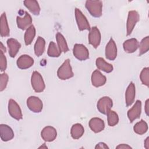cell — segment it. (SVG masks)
<instances>
[{
    "mask_svg": "<svg viewBox=\"0 0 149 149\" xmlns=\"http://www.w3.org/2000/svg\"><path fill=\"white\" fill-rule=\"evenodd\" d=\"M58 77L61 80H67L73 77L74 74L69 59H66L57 71Z\"/></svg>",
    "mask_w": 149,
    "mask_h": 149,
    "instance_id": "obj_1",
    "label": "cell"
},
{
    "mask_svg": "<svg viewBox=\"0 0 149 149\" xmlns=\"http://www.w3.org/2000/svg\"><path fill=\"white\" fill-rule=\"evenodd\" d=\"M85 6L87 10L93 17H99L102 15V1L88 0L86 1Z\"/></svg>",
    "mask_w": 149,
    "mask_h": 149,
    "instance_id": "obj_2",
    "label": "cell"
},
{
    "mask_svg": "<svg viewBox=\"0 0 149 149\" xmlns=\"http://www.w3.org/2000/svg\"><path fill=\"white\" fill-rule=\"evenodd\" d=\"M31 83L33 90L37 93L42 92L45 87L44 80L41 74L34 71L33 72L31 77Z\"/></svg>",
    "mask_w": 149,
    "mask_h": 149,
    "instance_id": "obj_3",
    "label": "cell"
},
{
    "mask_svg": "<svg viewBox=\"0 0 149 149\" xmlns=\"http://www.w3.org/2000/svg\"><path fill=\"white\" fill-rule=\"evenodd\" d=\"M140 16L139 13L136 10H130L128 13V17L126 23V31L127 36H129L136 23L139 21Z\"/></svg>",
    "mask_w": 149,
    "mask_h": 149,
    "instance_id": "obj_4",
    "label": "cell"
},
{
    "mask_svg": "<svg viewBox=\"0 0 149 149\" xmlns=\"http://www.w3.org/2000/svg\"><path fill=\"white\" fill-rule=\"evenodd\" d=\"M113 105V102L111 98L109 97H103L101 98L97 102V107L99 112L101 113L107 115V113L111 110Z\"/></svg>",
    "mask_w": 149,
    "mask_h": 149,
    "instance_id": "obj_5",
    "label": "cell"
},
{
    "mask_svg": "<svg viewBox=\"0 0 149 149\" xmlns=\"http://www.w3.org/2000/svg\"><path fill=\"white\" fill-rule=\"evenodd\" d=\"M73 54L79 61H85L89 58V52L83 44H76L73 49Z\"/></svg>",
    "mask_w": 149,
    "mask_h": 149,
    "instance_id": "obj_6",
    "label": "cell"
},
{
    "mask_svg": "<svg viewBox=\"0 0 149 149\" xmlns=\"http://www.w3.org/2000/svg\"><path fill=\"white\" fill-rule=\"evenodd\" d=\"M75 17L79 30H90L91 28L87 18L83 14L81 10L77 8L75 9Z\"/></svg>",
    "mask_w": 149,
    "mask_h": 149,
    "instance_id": "obj_7",
    "label": "cell"
},
{
    "mask_svg": "<svg viewBox=\"0 0 149 149\" xmlns=\"http://www.w3.org/2000/svg\"><path fill=\"white\" fill-rule=\"evenodd\" d=\"M27 106L33 112H40L43 107L42 101L37 97L30 96L27 100Z\"/></svg>",
    "mask_w": 149,
    "mask_h": 149,
    "instance_id": "obj_8",
    "label": "cell"
},
{
    "mask_svg": "<svg viewBox=\"0 0 149 149\" xmlns=\"http://www.w3.org/2000/svg\"><path fill=\"white\" fill-rule=\"evenodd\" d=\"M8 111L9 115L16 120H19L23 118V115L19 105L12 99H10L9 101Z\"/></svg>",
    "mask_w": 149,
    "mask_h": 149,
    "instance_id": "obj_9",
    "label": "cell"
},
{
    "mask_svg": "<svg viewBox=\"0 0 149 149\" xmlns=\"http://www.w3.org/2000/svg\"><path fill=\"white\" fill-rule=\"evenodd\" d=\"M88 42L95 48H97L101 42V33L96 26L91 28L88 34Z\"/></svg>",
    "mask_w": 149,
    "mask_h": 149,
    "instance_id": "obj_10",
    "label": "cell"
},
{
    "mask_svg": "<svg viewBox=\"0 0 149 149\" xmlns=\"http://www.w3.org/2000/svg\"><path fill=\"white\" fill-rule=\"evenodd\" d=\"M141 112V102L140 100H137L132 108L127 111V117L132 123L135 119L139 118Z\"/></svg>",
    "mask_w": 149,
    "mask_h": 149,
    "instance_id": "obj_11",
    "label": "cell"
},
{
    "mask_svg": "<svg viewBox=\"0 0 149 149\" xmlns=\"http://www.w3.org/2000/svg\"><path fill=\"white\" fill-rule=\"evenodd\" d=\"M41 136L42 139L48 142L54 141L57 136V132L56 129L51 126L45 127L41 132Z\"/></svg>",
    "mask_w": 149,
    "mask_h": 149,
    "instance_id": "obj_12",
    "label": "cell"
},
{
    "mask_svg": "<svg viewBox=\"0 0 149 149\" xmlns=\"http://www.w3.org/2000/svg\"><path fill=\"white\" fill-rule=\"evenodd\" d=\"M117 56V47L114 40L111 38L105 47L106 58L113 61Z\"/></svg>",
    "mask_w": 149,
    "mask_h": 149,
    "instance_id": "obj_13",
    "label": "cell"
},
{
    "mask_svg": "<svg viewBox=\"0 0 149 149\" xmlns=\"http://www.w3.org/2000/svg\"><path fill=\"white\" fill-rule=\"evenodd\" d=\"M16 63L19 69H26L33 66L34 59L28 55H22L17 59Z\"/></svg>",
    "mask_w": 149,
    "mask_h": 149,
    "instance_id": "obj_14",
    "label": "cell"
},
{
    "mask_svg": "<svg viewBox=\"0 0 149 149\" xmlns=\"http://www.w3.org/2000/svg\"><path fill=\"white\" fill-rule=\"evenodd\" d=\"M106 81V77L103 75L98 70H95L93 72L91 75V83L94 87H101L105 84Z\"/></svg>",
    "mask_w": 149,
    "mask_h": 149,
    "instance_id": "obj_15",
    "label": "cell"
},
{
    "mask_svg": "<svg viewBox=\"0 0 149 149\" xmlns=\"http://www.w3.org/2000/svg\"><path fill=\"white\" fill-rule=\"evenodd\" d=\"M24 16L23 17L20 16H17L16 17V23L17 27L21 30L27 29L31 24L32 18L31 16L27 12H24Z\"/></svg>",
    "mask_w": 149,
    "mask_h": 149,
    "instance_id": "obj_16",
    "label": "cell"
},
{
    "mask_svg": "<svg viewBox=\"0 0 149 149\" xmlns=\"http://www.w3.org/2000/svg\"><path fill=\"white\" fill-rule=\"evenodd\" d=\"M89 127L94 133H99L102 131L105 127L104 120L99 118H93L89 121Z\"/></svg>",
    "mask_w": 149,
    "mask_h": 149,
    "instance_id": "obj_17",
    "label": "cell"
},
{
    "mask_svg": "<svg viewBox=\"0 0 149 149\" xmlns=\"http://www.w3.org/2000/svg\"><path fill=\"white\" fill-rule=\"evenodd\" d=\"M0 134L1 140L3 141H9L14 137L13 130L8 125L5 124L0 125Z\"/></svg>",
    "mask_w": 149,
    "mask_h": 149,
    "instance_id": "obj_18",
    "label": "cell"
},
{
    "mask_svg": "<svg viewBox=\"0 0 149 149\" xmlns=\"http://www.w3.org/2000/svg\"><path fill=\"white\" fill-rule=\"evenodd\" d=\"M135 95H136L135 86L133 82H131L129 84L125 93V101H126V106L129 107L134 102Z\"/></svg>",
    "mask_w": 149,
    "mask_h": 149,
    "instance_id": "obj_19",
    "label": "cell"
},
{
    "mask_svg": "<svg viewBox=\"0 0 149 149\" xmlns=\"http://www.w3.org/2000/svg\"><path fill=\"white\" fill-rule=\"evenodd\" d=\"M7 45L9 48V54L10 57L14 58L21 47V44L15 38H9L7 40Z\"/></svg>",
    "mask_w": 149,
    "mask_h": 149,
    "instance_id": "obj_20",
    "label": "cell"
},
{
    "mask_svg": "<svg viewBox=\"0 0 149 149\" xmlns=\"http://www.w3.org/2000/svg\"><path fill=\"white\" fill-rule=\"evenodd\" d=\"M123 47L125 51L127 53H133L135 52L139 47V42L136 38H131L126 40Z\"/></svg>",
    "mask_w": 149,
    "mask_h": 149,
    "instance_id": "obj_21",
    "label": "cell"
},
{
    "mask_svg": "<svg viewBox=\"0 0 149 149\" xmlns=\"http://www.w3.org/2000/svg\"><path fill=\"white\" fill-rule=\"evenodd\" d=\"M0 34L1 37H8L9 36L10 34V30L8 26L5 13H3L1 16Z\"/></svg>",
    "mask_w": 149,
    "mask_h": 149,
    "instance_id": "obj_22",
    "label": "cell"
},
{
    "mask_svg": "<svg viewBox=\"0 0 149 149\" xmlns=\"http://www.w3.org/2000/svg\"><path fill=\"white\" fill-rule=\"evenodd\" d=\"M24 6L34 15H38L40 12V7L38 2L35 0H26L23 2Z\"/></svg>",
    "mask_w": 149,
    "mask_h": 149,
    "instance_id": "obj_23",
    "label": "cell"
},
{
    "mask_svg": "<svg viewBox=\"0 0 149 149\" xmlns=\"http://www.w3.org/2000/svg\"><path fill=\"white\" fill-rule=\"evenodd\" d=\"M97 68L106 73H110L113 70V66L107 63L102 58H98L95 62Z\"/></svg>",
    "mask_w": 149,
    "mask_h": 149,
    "instance_id": "obj_24",
    "label": "cell"
},
{
    "mask_svg": "<svg viewBox=\"0 0 149 149\" xmlns=\"http://www.w3.org/2000/svg\"><path fill=\"white\" fill-rule=\"evenodd\" d=\"M84 132V129L82 125L80 123L74 124L70 130L71 136L74 139H80L83 134Z\"/></svg>",
    "mask_w": 149,
    "mask_h": 149,
    "instance_id": "obj_25",
    "label": "cell"
},
{
    "mask_svg": "<svg viewBox=\"0 0 149 149\" xmlns=\"http://www.w3.org/2000/svg\"><path fill=\"white\" fill-rule=\"evenodd\" d=\"M45 40L41 37H38L36 42L34 44V52L37 56H40L42 55L45 50Z\"/></svg>",
    "mask_w": 149,
    "mask_h": 149,
    "instance_id": "obj_26",
    "label": "cell"
},
{
    "mask_svg": "<svg viewBox=\"0 0 149 149\" xmlns=\"http://www.w3.org/2000/svg\"><path fill=\"white\" fill-rule=\"evenodd\" d=\"M56 40L57 41L58 47L61 52H66L69 51V48L66 41L63 35L60 33H57L56 34Z\"/></svg>",
    "mask_w": 149,
    "mask_h": 149,
    "instance_id": "obj_27",
    "label": "cell"
},
{
    "mask_svg": "<svg viewBox=\"0 0 149 149\" xmlns=\"http://www.w3.org/2000/svg\"><path fill=\"white\" fill-rule=\"evenodd\" d=\"M36 36V29L33 25H31L26 31L24 34V42L26 45L31 44Z\"/></svg>",
    "mask_w": 149,
    "mask_h": 149,
    "instance_id": "obj_28",
    "label": "cell"
},
{
    "mask_svg": "<svg viewBox=\"0 0 149 149\" xmlns=\"http://www.w3.org/2000/svg\"><path fill=\"white\" fill-rule=\"evenodd\" d=\"M134 132L140 135L144 134L148 130V125L147 123L143 119L140 122L136 123L133 127Z\"/></svg>",
    "mask_w": 149,
    "mask_h": 149,
    "instance_id": "obj_29",
    "label": "cell"
},
{
    "mask_svg": "<svg viewBox=\"0 0 149 149\" xmlns=\"http://www.w3.org/2000/svg\"><path fill=\"white\" fill-rule=\"evenodd\" d=\"M47 54L50 57H59L61 54V52L58 47L56 46V44L53 41H51L49 44Z\"/></svg>",
    "mask_w": 149,
    "mask_h": 149,
    "instance_id": "obj_30",
    "label": "cell"
},
{
    "mask_svg": "<svg viewBox=\"0 0 149 149\" xmlns=\"http://www.w3.org/2000/svg\"><path fill=\"white\" fill-rule=\"evenodd\" d=\"M108 124L109 126H114L119 122V117L116 112L110 110L107 114Z\"/></svg>",
    "mask_w": 149,
    "mask_h": 149,
    "instance_id": "obj_31",
    "label": "cell"
},
{
    "mask_svg": "<svg viewBox=\"0 0 149 149\" xmlns=\"http://www.w3.org/2000/svg\"><path fill=\"white\" fill-rule=\"evenodd\" d=\"M149 48V37H144L141 41L139 45V56L143 55L148 51Z\"/></svg>",
    "mask_w": 149,
    "mask_h": 149,
    "instance_id": "obj_32",
    "label": "cell"
},
{
    "mask_svg": "<svg viewBox=\"0 0 149 149\" xmlns=\"http://www.w3.org/2000/svg\"><path fill=\"white\" fill-rule=\"evenodd\" d=\"M140 78L144 85L149 86V68H144L141 72L140 74Z\"/></svg>",
    "mask_w": 149,
    "mask_h": 149,
    "instance_id": "obj_33",
    "label": "cell"
},
{
    "mask_svg": "<svg viewBox=\"0 0 149 149\" xmlns=\"http://www.w3.org/2000/svg\"><path fill=\"white\" fill-rule=\"evenodd\" d=\"M8 81V75L5 73H2L0 76V91H2L6 88Z\"/></svg>",
    "mask_w": 149,
    "mask_h": 149,
    "instance_id": "obj_34",
    "label": "cell"
},
{
    "mask_svg": "<svg viewBox=\"0 0 149 149\" xmlns=\"http://www.w3.org/2000/svg\"><path fill=\"white\" fill-rule=\"evenodd\" d=\"M7 67V61L5 56L3 54V52L1 50L0 51V69L1 72H3L6 70Z\"/></svg>",
    "mask_w": 149,
    "mask_h": 149,
    "instance_id": "obj_35",
    "label": "cell"
},
{
    "mask_svg": "<svg viewBox=\"0 0 149 149\" xmlns=\"http://www.w3.org/2000/svg\"><path fill=\"white\" fill-rule=\"evenodd\" d=\"M95 148H96V149H97V148H109V147L104 143L100 142L96 145V146L95 147Z\"/></svg>",
    "mask_w": 149,
    "mask_h": 149,
    "instance_id": "obj_36",
    "label": "cell"
},
{
    "mask_svg": "<svg viewBox=\"0 0 149 149\" xmlns=\"http://www.w3.org/2000/svg\"><path fill=\"white\" fill-rule=\"evenodd\" d=\"M116 148H118V149H125V148H132V147L130 146H129V145L127 144H119V146H118Z\"/></svg>",
    "mask_w": 149,
    "mask_h": 149,
    "instance_id": "obj_37",
    "label": "cell"
},
{
    "mask_svg": "<svg viewBox=\"0 0 149 149\" xmlns=\"http://www.w3.org/2000/svg\"><path fill=\"white\" fill-rule=\"evenodd\" d=\"M148 99H147L146 101V105H145V111L146 113L147 114V115H148Z\"/></svg>",
    "mask_w": 149,
    "mask_h": 149,
    "instance_id": "obj_38",
    "label": "cell"
},
{
    "mask_svg": "<svg viewBox=\"0 0 149 149\" xmlns=\"http://www.w3.org/2000/svg\"><path fill=\"white\" fill-rule=\"evenodd\" d=\"M144 147L147 149L149 148V137H147V139L144 141Z\"/></svg>",
    "mask_w": 149,
    "mask_h": 149,
    "instance_id": "obj_39",
    "label": "cell"
},
{
    "mask_svg": "<svg viewBox=\"0 0 149 149\" xmlns=\"http://www.w3.org/2000/svg\"><path fill=\"white\" fill-rule=\"evenodd\" d=\"M1 50L2 51H3V52H6V48L3 46V44H2L1 42Z\"/></svg>",
    "mask_w": 149,
    "mask_h": 149,
    "instance_id": "obj_40",
    "label": "cell"
},
{
    "mask_svg": "<svg viewBox=\"0 0 149 149\" xmlns=\"http://www.w3.org/2000/svg\"><path fill=\"white\" fill-rule=\"evenodd\" d=\"M47 148V147L45 146V144L44 143V144H43V146H41V147H39V148Z\"/></svg>",
    "mask_w": 149,
    "mask_h": 149,
    "instance_id": "obj_41",
    "label": "cell"
}]
</instances>
